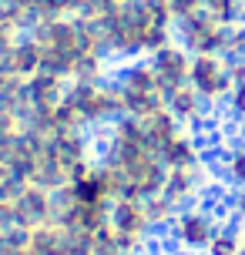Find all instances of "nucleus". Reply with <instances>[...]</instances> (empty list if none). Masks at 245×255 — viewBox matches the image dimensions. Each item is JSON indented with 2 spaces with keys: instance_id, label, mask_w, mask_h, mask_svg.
I'll return each instance as SVG.
<instances>
[{
  "instance_id": "6ab92c4d",
  "label": "nucleus",
  "mask_w": 245,
  "mask_h": 255,
  "mask_svg": "<svg viewBox=\"0 0 245 255\" xmlns=\"http://www.w3.org/2000/svg\"><path fill=\"white\" fill-rule=\"evenodd\" d=\"M165 108H168L175 118H178L181 125H195L198 118L205 115V98H202V94H198L192 84H181V88L168 91Z\"/></svg>"
},
{
  "instance_id": "c9c22d12",
  "label": "nucleus",
  "mask_w": 245,
  "mask_h": 255,
  "mask_svg": "<svg viewBox=\"0 0 245 255\" xmlns=\"http://www.w3.org/2000/svg\"><path fill=\"white\" fill-rule=\"evenodd\" d=\"M242 81H245V77H242Z\"/></svg>"
},
{
  "instance_id": "5701e85b",
  "label": "nucleus",
  "mask_w": 245,
  "mask_h": 255,
  "mask_svg": "<svg viewBox=\"0 0 245 255\" xmlns=\"http://www.w3.org/2000/svg\"><path fill=\"white\" fill-rule=\"evenodd\" d=\"M148 218H151V229H168V225H175V218H178V205L168 202L165 195H155V198H148Z\"/></svg>"
},
{
  "instance_id": "cd10ccee",
  "label": "nucleus",
  "mask_w": 245,
  "mask_h": 255,
  "mask_svg": "<svg viewBox=\"0 0 245 255\" xmlns=\"http://www.w3.org/2000/svg\"><path fill=\"white\" fill-rule=\"evenodd\" d=\"M171 3V13H175V20H188L195 13L205 10V0H168Z\"/></svg>"
},
{
  "instance_id": "f8f14e48",
  "label": "nucleus",
  "mask_w": 245,
  "mask_h": 255,
  "mask_svg": "<svg viewBox=\"0 0 245 255\" xmlns=\"http://www.w3.org/2000/svg\"><path fill=\"white\" fill-rule=\"evenodd\" d=\"M13 212H17V229L24 232L47 225V222H54V191L44 185H34V181H24L13 195Z\"/></svg>"
},
{
  "instance_id": "393cba45",
  "label": "nucleus",
  "mask_w": 245,
  "mask_h": 255,
  "mask_svg": "<svg viewBox=\"0 0 245 255\" xmlns=\"http://www.w3.org/2000/svg\"><path fill=\"white\" fill-rule=\"evenodd\" d=\"M91 255H121V242H118V232L111 225L91 232Z\"/></svg>"
},
{
  "instance_id": "e433bc0d",
  "label": "nucleus",
  "mask_w": 245,
  "mask_h": 255,
  "mask_svg": "<svg viewBox=\"0 0 245 255\" xmlns=\"http://www.w3.org/2000/svg\"><path fill=\"white\" fill-rule=\"evenodd\" d=\"M121 255H124V252H121Z\"/></svg>"
},
{
  "instance_id": "2f4dec72",
  "label": "nucleus",
  "mask_w": 245,
  "mask_h": 255,
  "mask_svg": "<svg viewBox=\"0 0 245 255\" xmlns=\"http://www.w3.org/2000/svg\"><path fill=\"white\" fill-rule=\"evenodd\" d=\"M0 229H17V212H13V198L0 195Z\"/></svg>"
},
{
  "instance_id": "72a5a7b5",
  "label": "nucleus",
  "mask_w": 245,
  "mask_h": 255,
  "mask_svg": "<svg viewBox=\"0 0 245 255\" xmlns=\"http://www.w3.org/2000/svg\"><path fill=\"white\" fill-rule=\"evenodd\" d=\"M232 212H235V218H242V222H245V188H235V195H232Z\"/></svg>"
},
{
  "instance_id": "a211bd4d",
  "label": "nucleus",
  "mask_w": 245,
  "mask_h": 255,
  "mask_svg": "<svg viewBox=\"0 0 245 255\" xmlns=\"http://www.w3.org/2000/svg\"><path fill=\"white\" fill-rule=\"evenodd\" d=\"M141 125H144V138H148V144L158 151V158H161V151H165L168 144H171V141H175L181 131H185V125H181V121L171 115L168 108L155 111L151 118H144Z\"/></svg>"
},
{
  "instance_id": "473e14b6",
  "label": "nucleus",
  "mask_w": 245,
  "mask_h": 255,
  "mask_svg": "<svg viewBox=\"0 0 245 255\" xmlns=\"http://www.w3.org/2000/svg\"><path fill=\"white\" fill-rule=\"evenodd\" d=\"M229 57L245 61V20L239 27H232V47H229Z\"/></svg>"
},
{
  "instance_id": "6e6552de",
  "label": "nucleus",
  "mask_w": 245,
  "mask_h": 255,
  "mask_svg": "<svg viewBox=\"0 0 245 255\" xmlns=\"http://www.w3.org/2000/svg\"><path fill=\"white\" fill-rule=\"evenodd\" d=\"M175 37L192 54H229V47H232V27L219 24L215 17H208L202 10L195 17H188V20H178L175 24Z\"/></svg>"
},
{
  "instance_id": "bb28decb",
  "label": "nucleus",
  "mask_w": 245,
  "mask_h": 255,
  "mask_svg": "<svg viewBox=\"0 0 245 255\" xmlns=\"http://www.w3.org/2000/svg\"><path fill=\"white\" fill-rule=\"evenodd\" d=\"M3 10L10 13L27 34H30V27L37 24V17H34V0H3Z\"/></svg>"
},
{
  "instance_id": "aec40b11",
  "label": "nucleus",
  "mask_w": 245,
  "mask_h": 255,
  "mask_svg": "<svg viewBox=\"0 0 245 255\" xmlns=\"http://www.w3.org/2000/svg\"><path fill=\"white\" fill-rule=\"evenodd\" d=\"M161 161H165V168H192V165H202V148H198V141H195L188 131H181L178 138H175L165 151H161Z\"/></svg>"
},
{
  "instance_id": "ddd939ff",
  "label": "nucleus",
  "mask_w": 245,
  "mask_h": 255,
  "mask_svg": "<svg viewBox=\"0 0 245 255\" xmlns=\"http://www.w3.org/2000/svg\"><path fill=\"white\" fill-rule=\"evenodd\" d=\"M192 61H195V54L185 44H178V40H171L168 47H161V51H155L148 57V64L155 67V77L165 94L192 81Z\"/></svg>"
},
{
  "instance_id": "c85d7f7f",
  "label": "nucleus",
  "mask_w": 245,
  "mask_h": 255,
  "mask_svg": "<svg viewBox=\"0 0 245 255\" xmlns=\"http://www.w3.org/2000/svg\"><path fill=\"white\" fill-rule=\"evenodd\" d=\"M124 3H131V0H91L88 10H84V17H88V20H98L101 13L115 10V7H124Z\"/></svg>"
},
{
  "instance_id": "4be33fe9",
  "label": "nucleus",
  "mask_w": 245,
  "mask_h": 255,
  "mask_svg": "<svg viewBox=\"0 0 245 255\" xmlns=\"http://www.w3.org/2000/svg\"><path fill=\"white\" fill-rule=\"evenodd\" d=\"M205 13L225 27H239L245 20V0H205Z\"/></svg>"
},
{
  "instance_id": "7c9ffc66",
  "label": "nucleus",
  "mask_w": 245,
  "mask_h": 255,
  "mask_svg": "<svg viewBox=\"0 0 245 255\" xmlns=\"http://www.w3.org/2000/svg\"><path fill=\"white\" fill-rule=\"evenodd\" d=\"M229 108H232L235 118H242V121H245V81H235L232 94H229Z\"/></svg>"
},
{
  "instance_id": "f03ea898",
  "label": "nucleus",
  "mask_w": 245,
  "mask_h": 255,
  "mask_svg": "<svg viewBox=\"0 0 245 255\" xmlns=\"http://www.w3.org/2000/svg\"><path fill=\"white\" fill-rule=\"evenodd\" d=\"M98 161L108 165V171L118 181V195L121 198H155L165 191L168 168L158 158V151L144 138V125L138 118L121 115L115 125H108L104 134V151Z\"/></svg>"
},
{
  "instance_id": "b1692460",
  "label": "nucleus",
  "mask_w": 245,
  "mask_h": 255,
  "mask_svg": "<svg viewBox=\"0 0 245 255\" xmlns=\"http://www.w3.org/2000/svg\"><path fill=\"white\" fill-rule=\"evenodd\" d=\"M24 37H27V30L17 24V20H13V17L3 10V7H0V57L10 51L13 44H20Z\"/></svg>"
},
{
  "instance_id": "9b49d317",
  "label": "nucleus",
  "mask_w": 245,
  "mask_h": 255,
  "mask_svg": "<svg viewBox=\"0 0 245 255\" xmlns=\"http://www.w3.org/2000/svg\"><path fill=\"white\" fill-rule=\"evenodd\" d=\"M27 245H30V255H91L88 232L67 229L57 218L27 232Z\"/></svg>"
},
{
  "instance_id": "f257e3e1",
  "label": "nucleus",
  "mask_w": 245,
  "mask_h": 255,
  "mask_svg": "<svg viewBox=\"0 0 245 255\" xmlns=\"http://www.w3.org/2000/svg\"><path fill=\"white\" fill-rule=\"evenodd\" d=\"M30 37L40 47L44 71H51V74H61L67 81H104L108 74L111 54L104 51L98 24L88 20L84 13L40 20L30 30Z\"/></svg>"
},
{
  "instance_id": "20e7f679",
  "label": "nucleus",
  "mask_w": 245,
  "mask_h": 255,
  "mask_svg": "<svg viewBox=\"0 0 245 255\" xmlns=\"http://www.w3.org/2000/svg\"><path fill=\"white\" fill-rule=\"evenodd\" d=\"M118 181L104 161H91L78 178L54 191V218L78 232H98L111 222V205L118 202Z\"/></svg>"
},
{
  "instance_id": "412c9836",
  "label": "nucleus",
  "mask_w": 245,
  "mask_h": 255,
  "mask_svg": "<svg viewBox=\"0 0 245 255\" xmlns=\"http://www.w3.org/2000/svg\"><path fill=\"white\" fill-rule=\"evenodd\" d=\"M245 249V235L239 225H222L215 232V239L208 242V255H242Z\"/></svg>"
},
{
  "instance_id": "f3484780",
  "label": "nucleus",
  "mask_w": 245,
  "mask_h": 255,
  "mask_svg": "<svg viewBox=\"0 0 245 255\" xmlns=\"http://www.w3.org/2000/svg\"><path fill=\"white\" fill-rule=\"evenodd\" d=\"M0 71L3 74H13V77H34L37 71H44V61H40V47L34 44V37L27 34L20 44H13L10 51L0 57Z\"/></svg>"
},
{
  "instance_id": "c756f323",
  "label": "nucleus",
  "mask_w": 245,
  "mask_h": 255,
  "mask_svg": "<svg viewBox=\"0 0 245 255\" xmlns=\"http://www.w3.org/2000/svg\"><path fill=\"white\" fill-rule=\"evenodd\" d=\"M20 185H24V181H20V178H17V175L10 171V168H7L3 161H0V195H7V198H13Z\"/></svg>"
},
{
  "instance_id": "2eb2a0df",
  "label": "nucleus",
  "mask_w": 245,
  "mask_h": 255,
  "mask_svg": "<svg viewBox=\"0 0 245 255\" xmlns=\"http://www.w3.org/2000/svg\"><path fill=\"white\" fill-rule=\"evenodd\" d=\"M171 232H175L178 245H185V249H208V242L215 239L219 225H215V218L208 215V212H202V208H185V212H178Z\"/></svg>"
},
{
  "instance_id": "0eeeda50",
  "label": "nucleus",
  "mask_w": 245,
  "mask_h": 255,
  "mask_svg": "<svg viewBox=\"0 0 245 255\" xmlns=\"http://www.w3.org/2000/svg\"><path fill=\"white\" fill-rule=\"evenodd\" d=\"M67 101L74 104L84 128H108L124 115L121 88H118V81H108V77L104 81H71Z\"/></svg>"
},
{
  "instance_id": "39448f33",
  "label": "nucleus",
  "mask_w": 245,
  "mask_h": 255,
  "mask_svg": "<svg viewBox=\"0 0 245 255\" xmlns=\"http://www.w3.org/2000/svg\"><path fill=\"white\" fill-rule=\"evenodd\" d=\"M91 161H94L91 158V141L84 138V131H57V134L44 131L37 144L30 181L44 185L51 191H61L64 185H71L78 178Z\"/></svg>"
},
{
  "instance_id": "f704fd0d",
  "label": "nucleus",
  "mask_w": 245,
  "mask_h": 255,
  "mask_svg": "<svg viewBox=\"0 0 245 255\" xmlns=\"http://www.w3.org/2000/svg\"><path fill=\"white\" fill-rule=\"evenodd\" d=\"M242 255H245V249H242Z\"/></svg>"
},
{
  "instance_id": "dca6fc26",
  "label": "nucleus",
  "mask_w": 245,
  "mask_h": 255,
  "mask_svg": "<svg viewBox=\"0 0 245 255\" xmlns=\"http://www.w3.org/2000/svg\"><path fill=\"white\" fill-rule=\"evenodd\" d=\"M202 185H205V168H202V165L168 168V181H165V191H161V195L181 208V205H188L195 195L202 191Z\"/></svg>"
},
{
  "instance_id": "1a4fd4ad",
  "label": "nucleus",
  "mask_w": 245,
  "mask_h": 255,
  "mask_svg": "<svg viewBox=\"0 0 245 255\" xmlns=\"http://www.w3.org/2000/svg\"><path fill=\"white\" fill-rule=\"evenodd\" d=\"M205 104H219L229 101V94L235 88V77H232V61L225 54H195L192 61V81H188Z\"/></svg>"
},
{
  "instance_id": "423d86ee",
  "label": "nucleus",
  "mask_w": 245,
  "mask_h": 255,
  "mask_svg": "<svg viewBox=\"0 0 245 255\" xmlns=\"http://www.w3.org/2000/svg\"><path fill=\"white\" fill-rule=\"evenodd\" d=\"M118 88H121V104H124V115L128 118H138V121H144V118H151L155 111H161L165 108V91H161V84H158L155 77V67L148 64V57H134V61H128L121 71H118Z\"/></svg>"
},
{
  "instance_id": "4468645a",
  "label": "nucleus",
  "mask_w": 245,
  "mask_h": 255,
  "mask_svg": "<svg viewBox=\"0 0 245 255\" xmlns=\"http://www.w3.org/2000/svg\"><path fill=\"white\" fill-rule=\"evenodd\" d=\"M67 88H71V81L51 74V71H37L34 77H27V115L54 111L67 98Z\"/></svg>"
},
{
  "instance_id": "9d476101",
  "label": "nucleus",
  "mask_w": 245,
  "mask_h": 255,
  "mask_svg": "<svg viewBox=\"0 0 245 255\" xmlns=\"http://www.w3.org/2000/svg\"><path fill=\"white\" fill-rule=\"evenodd\" d=\"M111 229L118 232V242L124 255H138L141 245L151 235V218H148V205L141 198H118L111 205Z\"/></svg>"
},
{
  "instance_id": "a878e982",
  "label": "nucleus",
  "mask_w": 245,
  "mask_h": 255,
  "mask_svg": "<svg viewBox=\"0 0 245 255\" xmlns=\"http://www.w3.org/2000/svg\"><path fill=\"white\" fill-rule=\"evenodd\" d=\"M225 178L232 181L235 188H245V144L229 151V158H225Z\"/></svg>"
},
{
  "instance_id": "7ed1b4c3",
  "label": "nucleus",
  "mask_w": 245,
  "mask_h": 255,
  "mask_svg": "<svg viewBox=\"0 0 245 255\" xmlns=\"http://www.w3.org/2000/svg\"><path fill=\"white\" fill-rule=\"evenodd\" d=\"M94 24L101 30L104 51L111 57H124V61L151 57L155 51L168 47L171 40H178L175 37L178 20H175L168 0H131L124 7L101 13Z\"/></svg>"
}]
</instances>
